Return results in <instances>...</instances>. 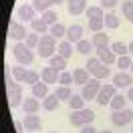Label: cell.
<instances>
[{
	"instance_id": "6da1fadb",
	"label": "cell",
	"mask_w": 133,
	"mask_h": 133,
	"mask_svg": "<svg viewBox=\"0 0 133 133\" xmlns=\"http://www.w3.org/2000/svg\"><path fill=\"white\" fill-rule=\"evenodd\" d=\"M69 121L73 127H83V125H91L95 121V111L93 109H79V111H71V115H69Z\"/></svg>"
},
{
	"instance_id": "7a4b0ae2",
	"label": "cell",
	"mask_w": 133,
	"mask_h": 133,
	"mask_svg": "<svg viewBox=\"0 0 133 133\" xmlns=\"http://www.w3.org/2000/svg\"><path fill=\"white\" fill-rule=\"evenodd\" d=\"M12 55H14L18 65H24V66L34 61V52H32V49L26 46V42H16L14 49H12Z\"/></svg>"
},
{
	"instance_id": "3957f363",
	"label": "cell",
	"mask_w": 133,
	"mask_h": 133,
	"mask_svg": "<svg viewBox=\"0 0 133 133\" xmlns=\"http://www.w3.org/2000/svg\"><path fill=\"white\" fill-rule=\"evenodd\" d=\"M8 36L10 38H14L16 42H24L26 36H28V30H26V26L22 22H18V20H10L8 24Z\"/></svg>"
},
{
	"instance_id": "277c9868",
	"label": "cell",
	"mask_w": 133,
	"mask_h": 133,
	"mask_svg": "<svg viewBox=\"0 0 133 133\" xmlns=\"http://www.w3.org/2000/svg\"><path fill=\"white\" fill-rule=\"evenodd\" d=\"M133 121V109L125 107L121 111H113V115H111V123L117 125V127H123V125H129Z\"/></svg>"
},
{
	"instance_id": "5b68a950",
	"label": "cell",
	"mask_w": 133,
	"mask_h": 133,
	"mask_svg": "<svg viewBox=\"0 0 133 133\" xmlns=\"http://www.w3.org/2000/svg\"><path fill=\"white\" fill-rule=\"evenodd\" d=\"M6 95H8L10 109H14V107H18L20 103H24V101H22V83H14L12 87H8V89H6Z\"/></svg>"
},
{
	"instance_id": "8992f818",
	"label": "cell",
	"mask_w": 133,
	"mask_h": 133,
	"mask_svg": "<svg viewBox=\"0 0 133 133\" xmlns=\"http://www.w3.org/2000/svg\"><path fill=\"white\" fill-rule=\"evenodd\" d=\"M95 52H97V58H99L103 65L111 66V65H115V63H117V55L111 50V46H101V49H95Z\"/></svg>"
},
{
	"instance_id": "52a82bcc",
	"label": "cell",
	"mask_w": 133,
	"mask_h": 133,
	"mask_svg": "<svg viewBox=\"0 0 133 133\" xmlns=\"http://www.w3.org/2000/svg\"><path fill=\"white\" fill-rule=\"evenodd\" d=\"M113 85L117 89H129L133 85V75L127 71H119L117 75H113Z\"/></svg>"
},
{
	"instance_id": "ba28073f",
	"label": "cell",
	"mask_w": 133,
	"mask_h": 133,
	"mask_svg": "<svg viewBox=\"0 0 133 133\" xmlns=\"http://www.w3.org/2000/svg\"><path fill=\"white\" fill-rule=\"evenodd\" d=\"M83 34H85V28L81 24H71L66 26V41L77 44L79 41H83Z\"/></svg>"
},
{
	"instance_id": "9c48e42d",
	"label": "cell",
	"mask_w": 133,
	"mask_h": 133,
	"mask_svg": "<svg viewBox=\"0 0 133 133\" xmlns=\"http://www.w3.org/2000/svg\"><path fill=\"white\" fill-rule=\"evenodd\" d=\"M41 77L46 85H55V83H58V79H61V71L52 69V66H44L41 71Z\"/></svg>"
},
{
	"instance_id": "30bf717a",
	"label": "cell",
	"mask_w": 133,
	"mask_h": 133,
	"mask_svg": "<svg viewBox=\"0 0 133 133\" xmlns=\"http://www.w3.org/2000/svg\"><path fill=\"white\" fill-rule=\"evenodd\" d=\"M18 18L22 20V22H32L34 18H36V10H34L32 4H22L20 8H18Z\"/></svg>"
},
{
	"instance_id": "8fae6325",
	"label": "cell",
	"mask_w": 133,
	"mask_h": 133,
	"mask_svg": "<svg viewBox=\"0 0 133 133\" xmlns=\"http://www.w3.org/2000/svg\"><path fill=\"white\" fill-rule=\"evenodd\" d=\"M66 6H69V14L79 16V14H83L87 10V0H69Z\"/></svg>"
},
{
	"instance_id": "7c38bea8",
	"label": "cell",
	"mask_w": 133,
	"mask_h": 133,
	"mask_svg": "<svg viewBox=\"0 0 133 133\" xmlns=\"http://www.w3.org/2000/svg\"><path fill=\"white\" fill-rule=\"evenodd\" d=\"M22 123H24V129H26V131H41V129H42L41 117L36 115V113H34V115H26Z\"/></svg>"
},
{
	"instance_id": "4fadbf2b",
	"label": "cell",
	"mask_w": 133,
	"mask_h": 133,
	"mask_svg": "<svg viewBox=\"0 0 133 133\" xmlns=\"http://www.w3.org/2000/svg\"><path fill=\"white\" fill-rule=\"evenodd\" d=\"M73 79H75V85L85 87V85L89 83V79H91V73H89L85 66H79V69H75V71H73Z\"/></svg>"
},
{
	"instance_id": "5bb4252c",
	"label": "cell",
	"mask_w": 133,
	"mask_h": 133,
	"mask_svg": "<svg viewBox=\"0 0 133 133\" xmlns=\"http://www.w3.org/2000/svg\"><path fill=\"white\" fill-rule=\"evenodd\" d=\"M42 105L38 103V99L36 97H30V99H24V103H22V111H24L26 115H34V113H38V109H41Z\"/></svg>"
},
{
	"instance_id": "9a60e30c",
	"label": "cell",
	"mask_w": 133,
	"mask_h": 133,
	"mask_svg": "<svg viewBox=\"0 0 133 133\" xmlns=\"http://www.w3.org/2000/svg\"><path fill=\"white\" fill-rule=\"evenodd\" d=\"M91 42H93V46H95V49H101V46H111L109 34H105L103 30H101V32H95V34H93Z\"/></svg>"
},
{
	"instance_id": "2e32d148",
	"label": "cell",
	"mask_w": 133,
	"mask_h": 133,
	"mask_svg": "<svg viewBox=\"0 0 133 133\" xmlns=\"http://www.w3.org/2000/svg\"><path fill=\"white\" fill-rule=\"evenodd\" d=\"M57 52L61 55V57H65L66 61L73 57V52H75V46H73V42H69V41H63V42H58V46H57Z\"/></svg>"
},
{
	"instance_id": "e0dca14e",
	"label": "cell",
	"mask_w": 133,
	"mask_h": 133,
	"mask_svg": "<svg viewBox=\"0 0 133 133\" xmlns=\"http://www.w3.org/2000/svg\"><path fill=\"white\" fill-rule=\"evenodd\" d=\"M30 89H32V97H36V99H44V97L49 95V85L44 83V81H38V83L32 85Z\"/></svg>"
},
{
	"instance_id": "ac0fdd59",
	"label": "cell",
	"mask_w": 133,
	"mask_h": 133,
	"mask_svg": "<svg viewBox=\"0 0 133 133\" xmlns=\"http://www.w3.org/2000/svg\"><path fill=\"white\" fill-rule=\"evenodd\" d=\"M75 50L79 52V55L87 57V55H91L93 50H95V46H93V42H91V41H85V38H83V41H79V42L75 44Z\"/></svg>"
},
{
	"instance_id": "d6986e66",
	"label": "cell",
	"mask_w": 133,
	"mask_h": 133,
	"mask_svg": "<svg viewBox=\"0 0 133 133\" xmlns=\"http://www.w3.org/2000/svg\"><path fill=\"white\" fill-rule=\"evenodd\" d=\"M49 66H52V69H57V71H61V73H63V71H65L66 69V58L65 57H61V55H55V57H50L49 58Z\"/></svg>"
},
{
	"instance_id": "ffe728a7",
	"label": "cell",
	"mask_w": 133,
	"mask_h": 133,
	"mask_svg": "<svg viewBox=\"0 0 133 133\" xmlns=\"http://www.w3.org/2000/svg\"><path fill=\"white\" fill-rule=\"evenodd\" d=\"M58 103H61V99H58L55 93H52V95H46V97L42 99V109H46V111H55V109L58 107Z\"/></svg>"
},
{
	"instance_id": "44dd1931",
	"label": "cell",
	"mask_w": 133,
	"mask_h": 133,
	"mask_svg": "<svg viewBox=\"0 0 133 133\" xmlns=\"http://www.w3.org/2000/svg\"><path fill=\"white\" fill-rule=\"evenodd\" d=\"M26 75H28V69H26L24 65L12 66V77L16 79V83H24V81H26Z\"/></svg>"
},
{
	"instance_id": "7402d4cb",
	"label": "cell",
	"mask_w": 133,
	"mask_h": 133,
	"mask_svg": "<svg viewBox=\"0 0 133 133\" xmlns=\"http://www.w3.org/2000/svg\"><path fill=\"white\" fill-rule=\"evenodd\" d=\"M127 97H123V95H115L113 99H111V103H109V107L113 109V111H121V109L127 107Z\"/></svg>"
},
{
	"instance_id": "603a6c76",
	"label": "cell",
	"mask_w": 133,
	"mask_h": 133,
	"mask_svg": "<svg viewBox=\"0 0 133 133\" xmlns=\"http://www.w3.org/2000/svg\"><path fill=\"white\" fill-rule=\"evenodd\" d=\"M85 103H87V101H85L83 95L79 93V95H73V97L69 99V107H71V111H79V109H85Z\"/></svg>"
},
{
	"instance_id": "cb8c5ba5",
	"label": "cell",
	"mask_w": 133,
	"mask_h": 133,
	"mask_svg": "<svg viewBox=\"0 0 133 133\" xmlns=\"http://www.w3.org/2000/svg\"><path fill=\"white\" fill-rule=\"evenodd\" d=\"M30 24H32V30H34L36 34H46V32H49V28H50V26L42 20V18H34Z\"/></svg>"
},
{
	"instance_id": "d4e9b609",
	"label": "cell",
	"mask_w": 133,
	"mask_h": 133,
	"mask_svg": "<svg viewBox=\"0 0 133 133\" xmlns=\"http://www.w3.org/2000/svg\"><path fill=\"white\" fill-rule=\"evenodd\" d=\"M57 55V46H49V44H38V57L41 58H50Z\"/></svg>"
},
{
	"instance_id": "484cf974",
	"label": "cell",
	"mask_w": 133,
	"mask_h": 133,
	"mask_svg": "<svg viewBox=\"0 0 133 133\" xmlns=\"http://www.w3.org/2000/svg\"><path fill=\"white\" fill-rule=\"evenodd\" d=\"M121 12L129 22H133V0H123L121 2Z\"/></svg>"
},
{
	"instance_id": "4316f807",
	"label": "cell",
	"mask_w": 133,
	"mask_h": 133,
	"mask_svg": "<svg viewBox=\"0 0 133 133\" xmlns=\"http://www.w3.org/2000/svg\"><path fill=\"white\" fill-rule=\"evenodd\" d=\"M103 26H105V18H91V20L87 22V28H89L91 32H101Z\"/></svg>"
},
{
	"instance_id": "83f0119b",
	"label": "cell",
	"mask_w": 133,
	"mask_h": 133,
	"mask_svg": "<svg viewBox=\"0 0 133 133\" xmlns=\"http://www.w3.org/2000/svg\"><path fill=\"white\" fill-rule=\"evenodd\" d=\"M55 95H57L61 101H69L73 97V93H71V87H65V85H58L57 89H55Z\"/></svg>"
},
{
	"instance_id": "f1b7e54d",
	"label": "cell",
	"mask_w": 133,
	"mask_h": 133,
	"mask_svg": "<svg viewBox=\"0 0 133 133\" xmlns=\"http://www.w3.org/2000/svg\"><path fill=\"white\" fill-rule=\"evenodd\" d=\"M97 89H95V87H91V85H85L83 89H81V95H83V99L85 101H95L97 99Z\"/></svg>"
},
{
	"instance_id": "f546056e",
	"label": "cell",
	"mask_w": 133,
	"mask_h": 133,
	"mask_svg": "<svg viewBox=\"0 0 133 133\" xmlns=\"http://www.w3.org/2000/svg\"><path fill=\"white\" fill-rule=\"evenodd\" d=\"M111 50L115 52L117 57H123V55H129V44H125V42H113L111 44Z\"/></svg>"
},
{
	"instance_id": "4dcf8cb0",
	"label": "cell",
	"mask_w": 133,
	"mask_h": 133,
	"mask_svg": "<svg viewBox=\"0 0 133 133\" xmlns=\"http://www.w3.org/2000/svg\"><path fill=\"white\" fill-rule=\"evenodd\" d=\"M49 34H52L55 38H61V36H66V26L61 24V22H57V24H52L49 28Z\"/></svg>"
},
{
	"instance_id": "1f68e13d",
	"label": "cell",
	"mask_w": 133,
	"mask_h": 133,
	"mask_svg": "<svg viewBox=\"0 0 133 133\" xmlns=\"http://www.w3.org/2000/svg\"><path fill=\"white\" fill-rule=\"evenodd\" d=\"M55 2L52 0H32V6H34V10H38V12H46V10H50V6H52Z\"/></svg>"
},
{
	"instance_id": "d6a6232c",
	"label": "cell",
	"mask_w": 133,
	"mask_h": 133,
	"mask_svg": "<svg viewBox=\"0 0 133 133\" xmlns=\"http://www.w3.org/2000/svg\"><path fill=\"white\" fill-rule=\"evenodd\" d=\"M109 75H111V69H109L107 65H103V63H101V66H97V71H95V73H93L91 77L99 79V81H105V79H107Z\"/></svg>"
},
{
	"instance_id": "836d02e7",
	"label": "cell",
	"mask_w": 133,
	"mask_h": 133,
	"mask_svg": "<svg viewBox=\"0 0 133 133\" xmlns=\"http://www.w3.org/2000/svg\"><path fill=\"white\" fill-rule=\"evenodd\" d=\"M131 63H133L131 55H123V57H119V58H117V63H115V65L119 66V71H127V69H131Z\"/></svg>"
},
{
	"instance_id": "e575fe53",
	"label": "cell",
	"mask_w": 133,
	"mask_h": 133,
	"mask_svg": "<svg viewBox=\"0 0 133 133\" xmlns=\"http://www.w3.org/2000/svg\"><path fill=\"white\" fill-rule=\"evenodd\" d=\"M41 18H42V20H44L49 26H52V24H57V22H58V14H57L52 8L46 10V12H42V16H41Z\"/></svg>"
},
{
	"instance_id": "d590c367",
	"label": "cell",
	"mask_w": 133,
	"mask_h": 133,
	"mask_svg": "<svg viewBox=\"0 0 133 133\" xmlns=\"http://www.w3.org/2000/svg\"><path fill=\"white\" fill-rule=\"evenodd\" d=\"M87 18L91 20V18H105V14H103V8L101 6H87Z\"/></svg>"
},
{
	"instance_id": "8d00e7d4",
	"label": "cell",
	"mask_w": 133,
	"mask_h": 133,
	"mask_svg": "<svg viewBox=\"0 0 133 133\" xmlns=\"http://www.w3.org/2000/svg\"><path fill=\"white\" fill-rule=\"evenodd\" d=\"M105 26H107V28H111V30H113V28H117V26H119V16H117V14H113V12L105 14Z\"/></svg>"
},
{
	"instance_id": "74e56055",
	"label": "cell",
	"mask_w": 133,
	"mask_h": 133,
	"mask_svg": "<svg viewBox=\"0 0 133 133\" xmlns=\"http://www.w3.org/2000/svg\"><path fill=\"white\" fill-rule=\"evenodd\" d=\"M58 83L65 85V87H71V85L75 83V79H73V73H69V71H63V73H61V79H58Z\"/></svg>"
},
{
	"instance_id": "f35d334b",
	"label": "cell",
	"mask_w": 133,
	"mask_h": 133,
	"mask_svg": "<svg viewBox=\"0 0 133 133\" xmlns=\"http://www.w3.org/2000/svg\"><path fill=\"white\" fill-rule=\"evenodd\" d=\"M97 66H101V61L97 57H91V58H87V65H85V69H87V71H89V73H95V71H97Z\"/></svg>"
},
{
	"instance_id": "ab89813d",
	"label": "cell",
	"mask_w": 133,
	"mask_h": 133,
	"mask_svg": "<svg viewBox=\"0 0 133 133\" xmlns=\"http://www.w3.org/2000/svg\"><path fill=\"white\" fill-rule=\"evenodd\" d=\"M26 46H28V49H34V46H38V44H41V36H38V34L36 32H32V34H28V36H26Z\"/></svg>"
},
{
	"instance_id": "60d3db41",
	"label": "cell",
	"mask_w": 133,
	"mask_h": 133,
	"mask_svg": "<svg viewBox=\"0 0 133 133\" xmlns=\"http://www.w3.org/2000/svg\"><path fill=\"white\" fill-rule=\"evenodd\" d=\"M38 81H42V77L38 75L36 71H28V75H26V81H24V83H28L30 87H32V85H36Z\"/></svg>"
},
{
	"instance_id": "b9f144b4",
	"label": "cell",
	"mask_w": 133,
	"mask_h": 133,
	"mask_svg": "<svg viewBox=\"0 0 133 133\" xmlns=\"http://www.w3.org/2000/svg\"><path fill=\"white\" fill-rule=\"evenodd\" d=\"M111 99H113V97H109V95H105L103 91H99V93H97V99H95V101L99 103L101 107H105V105H109V103H111Z\"/></svg>"
},
{
	"instance_id": "7bdbcfd3",
	"label": "cell",
	"mask_w": 133,
	"mask_h": 133,
	"mask_svg": "<svg viewBox=\"0 0 133 133\" xmlns=\"http://www.w3.org/2000/svg\"><path fill=\"white\" fill-rule=\"evenodd\" d=\"M101 91L105 93V95H109V97H115V95H117V87L113 83H107V85L101 87Z\"/></svg>"
},
{
	"instance_id": "ee69618b",
	"label": "cell",
	"mask_w": 133,
	"mask_h": 133,
	"mask_svg": "<svg viewBox=\"0 0 133 133\" xmlns=\"http://www.w3.org/2000/svg\"><path fill=\"white\" fill-rule=\"evenodd\" d=\"M119 4V0H101V8L103 10H111Z\"/></svg>"
},
{
	"instance_id": "f6af8a7d",
	"label": "cell",
	"mask_w": 133,
	"mask_h": 133,
	"mask_svg": "<svg viewBox=\"0 0 133 133\" xmlns=\"http://www.w3.org/2000/svg\"><path fill=\"white\" fill-rule=\"evenodd\" d=\"M81 133H97V129H95L93 125H83V127H81Z\"/></svg>"
},
{
	"instance_id": "bcb514c9",
	"label": "cell",
	"mask_w": 133,
	"mask_h": 133,
	"mask_svg": "<svg viewBox=\"0 0 133 133\" xmlns=\"http://www.w3.org/2000/svg\"><path fill=\"white\" fill-rule=\"evenodd\" d=\"M125 97H127L129 101H133V85L129 87V89H127V95H125Z\"/></svg>"
},
{
	"instance_id": "7dc6e473",
	"label": "cell",
	"mask_w": 133,
	"mask_h": 133,
	"mask_svg": "<svg viewBox=\"0 0 133 133\" xmlns=\"http://www.w3.org/2000/svg\"><path fill=\"white\" fill-rule=\"evenodd\" d=\"M14 127H16V131H22V127H24V123H20V121H14Z\"/></svg>"
},
{
	"instance_id": "c3c4849f",
	"label": "cell",
	"mask_w": 133,
	"mask_h": 133,
	"mask_svg": "<svg viewBox=\"0 0 133 133\" xmlns=\"http://www.w3.org/2000/svg\"><path fill=\"white\" fill-rule=\"evenodd\" d=\"M129 55H133V41L129 42Z\"/></svg>"
},
{
	"instance_id": "681fc988",
	"label": "cell",
	"mask_w": 133,
	"mask_h": 133,
	"mask_svg": "<svg viewBox=\"0 0 133 133\" xmlns=\"http://www.w3.org/2000/svg\"><path fill=\"white\" fill-rule=\"evenodd\" d=\"M52 2H55V4H63L65 0H52Z\"/></svg>"
},
{
	"instance_id": "f907efd6",
	"label": "cell",
	"mask_w": 133,
	"mask_h": 133,
	"mask_svg": "<svg viewBox=\"0 0 133 133\" xmlns=\"http://www.w3.org/2000/svg\"><path fill=\"white\" fill-rule=\"evenodd\" d=\"M97 133H113V131H107V129H103V131H97Z\"/></svg>"
},
{
	"instance_id": "816d5d0a",
	"label": "cell",
	"mask_w": 133,
	"mask_h": 133,
	"mask_svg": "<svg viewBox=\"0 0 133 133\" xmlns=\"http://www.w3.org/2000/svg\"><path fill=\"white\" fill-rule=\"evenodd\" d=\"M129 73H131V75H133V63H131V69H129Z\"/></svg>"
},
{
	"instance_id": "f5cc1de1",
	"label": "cell",
	"mask_w": 133,
	"mask_h": 133,
	"mask_svg": "<svg viewBox=\"0 0 133 133\" xmlns=\"http://www.w3.org/2000/svg\"><path fill=\"white\" fill-rule=\"evenodd\" d=\"M49 133H57V131H49Z\"/></svg>"
},
{
	"instance_id": "db71d44e",
	"label": "cell",
	"mask_w": 133,
	"mask_h": 133,
	"mask_svg": "<svg viewBox=\"0 0 133 133\" xmlns=\"http://www.w3.org/2000/svg\"><path fill=\"white\" fill-rule=\"evenodd\" d=\"M131 133H133V131H131Z\"/></svg>"
}]
</instances>
